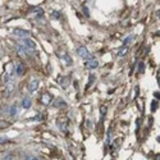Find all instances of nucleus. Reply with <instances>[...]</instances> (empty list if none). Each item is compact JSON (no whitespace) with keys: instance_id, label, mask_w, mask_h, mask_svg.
I'll use <instances>...</instances> for the list:
<instances>
[{"instance_id":"obj_13","label":"nucleus","mask_w":160,"mask_h":160,"mask_svg":"<svg viewBox=\"0 0 160 160\" xmlns=\"http://www.w3.org/2000/svg\"><path fill=\"white\" fill-rule=\"evenodd\" d=\"M66 101L64 100H62V99H58V100H55V103H54V106L55 108H66Z\"/></svg>"},{"instance_id":"obj_23","label":"nucleus","mask_w":160,"mask_h":160,"mask_svg":"<svg viewBox=\"0 0 160 160\" xmlns=\"http://www.w3.org/2000/svg\"><path fill=\"white\" fill-rule=\"evenodd\" d=\"M26 160H41V159H39L37 156H27V158H26Z\"/></svg>"},{"instance_id":"obj_7","label":"nucleus","mask_w":160,"mask_h":160,"mask_svg":"<svg viewBox=\"0 0 160 160\" xmlns=\"http://www.w3.org/2000/svg\"><path fill=\"white\" fill-rule=\"evenodd\" d=\"M51 100H53V95L50 92H46L41 96V103L44 105H49L51 103Z\"/></svg>"},{"instance_id":"obj_1","label":"nucleus","mask_w":160,"mask_h":160,"mask_svg":"<svg viewBox=\"0 0 160 160\" xmlns=\"http://www.w3.org/2000/svg\"><path fill=\"white\" fill-rule=\"evenodd\" d=\"M56 124H58V127H59V130H60L62 132H67L69 122H68L67 118H60V119L56 120Z\"/></svg>"},{"instance_id":"obj_17","label":"nucleus","mask_w":160,"mask_h":160,"mask_svg":"<svg viewBox=\"0 0 160 160\" xmlns=\"http://www.w3.org/2000/svg\"><path fill=\"white\" fill-rule=\"evenodd\" d=\"M42 119H44V117H42L41 114H37L36 117H34V118H30L28 120H34V122H36V120H37V122H41Z\"/></svg>"},{"instance_id":"obj_10","label":"nucleus","mask_w":160,"mask_h":160,"mask_svg":"<svg viewBox=\"0 0 160 160\" xmlns=\"http://www.w3.org/2000/svg\"><path fill=\"white\" fill-rule=\"evenodd\" d=\"M31 105H32L31 99L27 98V96H26V98H23V100H22V106H23V109H30Z\"/></svg>"},{"instance_id":"obj_25","label":"nucleus","mask_w":160,"mask_h":160,"mask_svg":"<svg viewBox=\"0 0 160 160\" xmlns=\"http://www.w3.org/2000/svg\"><path fill=\"white\" fill-rule=\"evenodd\" d=\"M154 95H155V98H156V99H160V92H155Z\"/></svg>"},{"instance_id":"obj_11","label":"nucleus","mask_w":160,"mask_h":160,"mask_svg":"<svg viewBox=\"0 0 160 160\" xmlns=\"http://www.w3.org/2000/svg\"><path fill=\"white\" fill-rule=\"evenodd\" d=\"M19 113V109H18V106L17 104H14V105H10V109H9V114L12 115V117H15Z\"/></svg>"},{"instance_id":"obj_9","label":"nucleus","mask_w":160,"mask_h":160,"mask_svg":"<svg viewBox=\"0 0 160 160\" xmlns=\"http://www.w3.org/2000/svg\"><path fill=\"white\" fill-rule=\"evenodd\" d=\"M39 85H40V82L37 81V79H34V81H31L30 82V85H28V90L31 92H35V91H37V88H39Z\"/></svg>"},{"instance_id":"obj_4","label":"nucleus","mask_w":160,"mask_h":160,"mask_svg":"<svg viewBox=\"0 0 160 160\" xmlns=\"http://www.w3.org/2000/svg\"><path fill=\"white\" fill-rule=\"evenodd\" d=\"M77 54L81 56V58H83V59H90V53H88V50H87V47H85V46H79L78 49H77Z\"/></svg>"},{"instance_id":"obj_3","label":"nucleus","mask_w":160,"mask_h":160,"mask_svg":"<svg viewBox=\"0 0 160 160\" xmlns=\"http://www.w3.org/2000/svg\"><path fill=\"white\" fill-rule=\"evenodd\" d=\"M21 45H23L24 47H27V49H30V50H34V51L36 49L35 41H32L31 39H24V40H22V41H21Z\"/></svg>"},{"instance_id":"obj_16","label":"nucleus","mask_w":160,"mask_h":160,"mask_svg":"<svg viewBox=\"0 0 160 160\" xmlns=\"http://www.w3.org/2000/svg\"><path fill=\"white\" fill-rule=\"evenodd\" d=\"M137 72H138V73H143V72H145V64H143L142 62H140V63H138Z\"/></svg>"},{"instance_id":"obj_19","label":"nucleus","mask_w":160,"mask_h":160,"mask_svg":"<svg viewBox=\"0 0 160 160\" xmlns=\"http://www.w3.org/2000/svg\"><path fill=\"white\" fill-rule=\"evenodd\" d=\"M158 109V101L154 100L152 103H151V111H155Z\"/></svg>"},{"instance_id":"obj_15","label":"nucleus","mask_w":160,"mask_h":160,"mask_svg":"<svg viewBox=\"0 0 160 160\" xmlns=\"http://www.w3.org/2000/svg\"><path fill=\"white\" fill-rule=\"evenodd\" d=\"M133 40H135V36H133V35H131V36H127L126 39L123 40V46H128V45H130Z\"/></svg>"},{"instance_id":"obj_5","label":"nucleus","mask_w":160,"mask_h":160,"mask_svg":"<svg viewBox=\"0 0 160 160\" xmlns=\"http://www.w3.org/2000/svg\"><path fill=\"white\" fill-rule=\"evenodd\" d=\"M14 72H15V76H22L23 72H24V67L22 63H15L14 64Z\"/></svg>"},{"instance_id":"obj_26","label":"nucleus","mask_w":160,"mask_h":160,"mask_svg":"<svg viewBox=\"0 0 160 160\" xmlns=\"http://www.w3.org/2000/svg\"><path fill=\"white\" fill-rule=\"evenodd\" d=\"M155 160H160V154H158V155L155 156Z\"/></svg>"},{"instance_id":"obj_14","label":"nucleus","mask_w":160,"mask_h":160,"mask_svg":"<svg viewBox=\"0 0 160 160\" xmlns=\"http://www.w3.org/2000/svg\"><path fill=\"white\" fill-rule=\"evenodd\" d=\"M58 81H59L60 86L63 88H67V81H68V77H58Z\"/></svg>"},{"instance_id":"obj_8","label":"nucleus","mask_w":160,"mask_h":160,"mask_svg":"<svg viewBox=\"0 0 160 160\" xmlns=\"http://www.w3.org/2000/svg\"><path fill=\"white\" fill-rule=\"evenodd\" d=\"M60 59L64 62V64H66V66H72V64H73L72 58L69 56L68 54H66V53H62V54H60Z\"/></svg>"},{"instance_id":"obj_28","label":"nucleus","mask_w":160,"mask_h":160,"mask_svg":"<svg viewBox=\"0 0 160 160\" xmlns=\"http://www.w3.org/2000/svg\"><path fill=\"white\" fill-rule=\"evenodd\" d=\"M0 109H2V106H0Z\"/></svg>"},{"instance_id":"obj_21","label":"nucleus","mask_w":160,"mask_h":160,"mask_svg":"<svg viewBox=\"0 0 160 160\" xmlns=\"http://www.w3.org/2000/svg\"><path fill=\"white\" fill-rule=\"evenodd\" d=\"M100 111H101V115H103V118H104V115H105V113H106V105H103L100 108Z\"/></svg>"},{"instance_id":"obj_18","label":"nucleus","mask_w":160,"mask_h":160,"mask_svg":"<svg viewBox=\"0 0 160 160\" xmlns=\"http://www.w3.org/2000/svg\"><path fill=\"white\" fill-rule=\"evenodd\" d=\"M10 123L9 122H5V120H0V128H5V127H9Z\"/></svg>"},{"instance_id":"obj_2","label":"nucleus","mask_w":160,"mask_h":160,"mask_svg":"<svg viewBox=\"0 0 160 160\" xmlns=\"http://www.w3.org/2000/svg\"><path fill=\"white\" fill-rule=\"evenodd\" d=\"M14 35L15 36H19V37H22V39H30V36H31V32L30 31H26V30H21V28H15L14 30Z\"/></svg>"},{"instance_id":"obj_24","label":"nucleus","mask_w":160,"mask_h":160,"mask_svg":"<svg viewBox=\"0 0 160 160\" xmlns=\"http://www.w3.org/2000/svg\"><path fill=\"white\" fill-rule=\"evenodd\" d=\"M83 12H85V15H86V17H90V12H88V9L86 7L83 8Z\"/></svg>"},{"instance_id":"obj_22","label":"nucleus","mask_w":160,"mask_h":160,"mask_svg":"<svg viewBox=\"0 0 160 160\" xmlns=\"http://www.w3.org/2000/svg\"><path fill=\"white\" fill-rule=\"evenodd\" d=\"M7 142H9V140L7 137H0V145H3V143H7Z\"/></svg>"},{"instance_id":"obj_20","label":"nucleus","mask_w":160,"mask_h":160,"mask_svg":"<svg viewBox=\"0 0 160 160\" xmlns=\"http://www.w3.org/2000/svg\"><path fill=\"white\" fill-rule=\"evenodd\" d=\"M12 154H10V152H8L7 154V155H4V158H2V159H0V160H12Z\"/></svg>"},{"instance_id":"obj_6","label":"nucleus","mask_w":160,"mask_h":160,"mask_svg":"<svg viewBox=\"0 0 160 160\" xmlns=\"http://www.w3.org/2000/svg\"><path fill=\"white\" fill-rule=\"evenodd\" d=\"M85 67L87 69H95V68L99 67V62L96 59H88L86 63H85Z\"/></svg>"},{"instance_id":"obj_27","label":"nucleus","mask_w":160,"mask_h":160,"mask_svg":"<svg viewBox=\"0 0 160 160\" xmlns=\"http://www.w3.org/2000/svg\"><path fill=\"white\" fill-rule=\"evenodd\" d=\"M158 141H160V137H158Z\"/></svg>"},{"instance_id":"obj_12","label":"nucleus","mask_w":160,"mask_h":160,"mask_svg":"<svg viewBox=\"0 0 160 160\" xmlns=\"http://www.w3.org/2000/svg\"><path fill=\"white\" fill-rule=\"evenodd\" d=\"M127 53H128V46H122L118 50V53H117V55H118L119 58H123V56L127 55Z\"/></svg>"}]
</instances>
